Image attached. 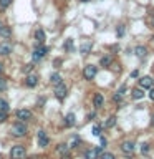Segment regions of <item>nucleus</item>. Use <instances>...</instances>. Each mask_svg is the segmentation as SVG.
<instances>
[{"label": "nucleus", "instance_id": "27", "mask_svg": "<svg viewBox=\"0 0 154 159\" xmlns=\"http://www.w3.org/2000/svg\"><path fill=\"white\" fill-rule=\"evenodd\" d=\"M93 134H94V136H101V128H99V126H93Z\"/></svg>", "mask_w": 154, "mask_h": 159}, {"label": "nucleus", "instance_id": "6", "mask_svg": "<svg viewBox=\"0 0 154 159\" xmlns=\"http://www.w3.org/2000/svg\"><path fill=\"white\" fill-rule=\"evenodd\" d=\"M101 156V148H93V149H88L86 154H84V157L86 159H98Z\"/></svg>", "mask_w": 154, "mask_h": 159}, {"label": "nucleus", "instance_id": "40", "mask_svg": "<svg viewBox=\"0 0 154 159\" xmlns=\"http://www.w3.org/2000/svg\"><path fill=\"white\" fill-rule=\"evenodd\" d=\"M151 124H152V126H154V116L151 118Z\"/></svg>", "mask_w": 154, "mask_h": 159}, {"label": "nucleus", "instance_id": "17", "mask_svg": "<svg viewBox=\"0 0 154 159\" xmlns=\"http://www.w3.org/2000/svg\"><path fill=\"white\" fill-rule=\"evenodd\" d=\"M133 98L134 99H141V98H144V91H143V88H136V89H133Z\"/></svg>", "mask_w": 154, "mask_h": 159}, {"label": "nucleus", "instance_id": "38", "mask_svg": "<svg viewBox=\"0 0 154 159\" xmlns=\"http://www.w3.org/2000/svg\"><path fill=\"white\" fill-rule=\"evenodd\" d=\"M3 71V65H2V61H0V73Z\"/></svg>", "mask_w": 154, "mask_h": 159}, {"label": "nucleus", "instance_id": "3", "mask_svg": "<svg viewBox=\"0 0 154 159\" xmlns=\"http://www.w3.org/2000/svg\"><path fill=\"white\" fill-rule=\"evenodd\" d=\"M96 66L94 65H86L84 66V70H83V76H84V80H93L94 76H96Z\"/></svg>", "mask_w": 154, "mask_h": 159}, {"label": "nucleus", "instance_id": "36", "mask_svg": "<svg viewBox=\"0 0 154 159\" xmlns=\"http://www.w3.org/2000/svg\"><path fill=\"white\" fill-rule=\"evenodd\" d=\"M149 98H151L152 101H154V89H151V91H149Z\"/></svg>", "mask_w": 154, "mask_h": 159}, {"label": "nucleus", "instance_id": "33", "mask_svg": "<svg viewBox=\"0 0 154 159\" xmlns=\"http://www.w3.org/2000/svg\"><path fill=\"white\" fill-rule=\"evenodd\" d=\"M121 98H123V94H119V93H116V94L113 96V99H114L116 103H119V101H121Z\"/></svg>", "mask_w": 154, "mask_h": 159}, {"label": "nucleus", "instance_id": "2", "mask_svg": "<svg viewBox=\"0 0 154 159\" xmlns=\"http://www.w3.org/2000/svg\"><path fill=\"white\" fill-rule=\"evenodd\" d=\"M27 126H25L23 123H15L13 126H12V134L13 136H25L27 134Z\"/></svg>", "mask_w": 154, "mask_h": 159}, {"label": "nucleus", "instance_id": "25", "mask_svg": "<svg viewBox=\"0 0 154 159\" xmlns=\"http://www.w3.org/2000/svg\"><path fill=\"white\" fill-rule=\"evenodd\" d=\"M78 143H79V138H78V136H73L71 141H70V146H71V148H76Z\"/></svg>", "mask_w": 154, "mask_h": 159}, {"label": "nucleus", "instance_id": "34", "mask_svg": "<svg viewBox=\"0 0 154 159\" xmlns=\"http://www.w3.org/2000/svg\"><path fill=\"white\" fill-rule=\"evenodd\" d=\"M5 119H7V113H2V111H0V123H3Z\"/></svg>", "mask_w": 154, "mask_h": 159}, {"label": "nucleus", "instance_id": "31", "mask_svg": "<svg viewBox=\"0 0 154 159\" xmlns=\"http://www.w3.org/2000/svg\"><path fill=\"white\" fill-rule=\"evenodd\" d=\"M66 151H68V146H65V144H61V146L58 148V152H60V154H65Z\"/></svg>", "mask_w": 154, "mask_h": 159}, {"label": "nucleus", "instance_id": "19", "mask_svg": "<svg viewBox=\"0 0 154 159\" xmlns=\"http://www.w3.org/2000/svg\"><path fill=\"white\" fill-rule=\"evenodd\" d=\"M50 81H52V84H55V86H57V84L61 83V76H60L58 73H53L52 76H50Z\"/></svg>", "mask_w": 154, "mask_h": 159}, {"label": "nucleus", "instance_id": "4", "mask_svg": "<svg viewBox=\"0 0 154 159\" xmlns=\"http://www.w3.org/2000/svg\"><path fill=\"white\" fill-rule=\"evenodd\" d=\"M66 94H68V88L65 86L63 83L57 84V88H55V96H57L58 99H65V98H66Z\"/></svg>", "mask_w": 154, "mask_h": 159}, {"label": "nucleus", "instance_id": "1", "mask_svg": "<svg viewBox=\"0 0 154 159\" xmlns=\"http://www.w3.org/2000/svg\"><path fill=\"white\" fill-rule=\"evenodd\" d=\"M25 156H27V151H25L23 146H13L12 151H10L12 159H25Z\"/></svg>", "mask_w": 154, "mask_h": 159}, {"label": "nucleus", "instance_id": "15", "mask_svg": "<svg viewBox=\"0 0 154 159\" xmlns=\"http://www.w3.org/2000/svg\"><path fill=\"white\" fill-rule=\"evenodd\" d=\"M10 35H12V32H10V28L8 27H5V25L0 22V37H5V38H8Z\"/></svg>", "mask_w": 154, "mask_h": 159}, {"label": "nucleus", "instance_id": "21", "mask_svg": "<svg viewBox=\"0 0 154 159\" xmlns=\"http://www.w3.org/2000/svg\"><path fill=\"white\" fill-rule=\"evenodd\" d=\"M35 38L38 40V42H45V38H47V35H45L43 30H37L35 32Z\"/></svg>", "mask_w": 154, "mask_h": 159}, {"label": "nucleus", "instance_id": "28", "mask_svg": "<svg viewBox=\"0 0 154 159\" xmlns=\"http://www.w3.org/2000/svg\"><path fill=\"white\" fill-rule=\"evenodd\" d=\"M101 159H114V154H111V152H104V154H101Z\"/></svg>", "mask_w": 154, "mask_h": 159}, {"label": "nucleus", "instance_id": "5", "mask_svg": "<svg viewBox=\"0 0 154 159\" xmlns=\"http://www.w3.org/2000/svg\"><path fill=\"white\" fill-rule=\"evenodd\" d=\"M47 53H48V48H47V47H38V48H35V50H33V60H35V61H37V60H42Z\"/></svg>", "mask_w": 154, "mask_h": 159}, {"label": "nucleus", "instance_id": "35", "mask_svg": "<svg viewBox=\"0 0 154 159\" xmlns=\"http://www.w3.org/2000/svg\"><path fill=\"white\" fill-rule=\"evenodd\" d=\"M30 70H33V63H28L27 66L23 68V71H30Z\"/></svg>", "mask_w": 154, "mask_h": 159}, {"label": "nucleus", "instance_id": "12", "mask_svg": "<svg viewBox=\"0 0 154 159\" xmlns=\"http://www.w3.org/2000/svg\"><path fill=\"white\" fill-rule=\"evenodd\" d=\"M48 141H50V139L47 136V133H45V131H38V144H40V146L45 148L48 144Z\"/></svg>", "mask_w": 154, "mask_h": 159}, {"label": "nucleus", "instance_id": "22", "mask_svg": "<svg viewBox=\"0 0 154 159\" xmlns=\"http://www.w3.org/2000/svg\"><path fill=\"white\" fill-rule=\"evenodd\" d=\"M99 63H101V66H109L111 65V57H103Z\"/></svg>", "mask_w": 154, "mask_h": 159}, {"label": "nucleus", "instance_id": "10", "mask_svg": "<svg viewBox=\"0 0 154 159\" xmlns=\"http://www.w3.org/2000/svg\"><path fill=\"white\" fill-rule=\"evenodd\" d=\"M10 53H12V47H10V43H7V42L0 43V55H2V57H7V55H10Z\"/></svg>", "mask_w": 154, "mask_h": 159}, {"label": "nucleus", "instance_id": "8", "mask_svg": "<svg viewBox=\"0 0 154 159\" xmlns=\"http://www.w3.org/2000/svg\"><path fill=\"white\" fill-rule=\"evenodd\" d=\"M91 47H93V42H91V40H84V42L81 43L79 52H81V55H88L89 52H91Z\"/></svg>", "mask_w": 154, "mask_h": 159}, {"label": "nucleus", "instance_id": "9", "mask_svg": "<svg viewBox=\"0 0 154 159\" xmlns=\"http://www.w3.org/2000/svg\"><path fill=\"white\" fill-rule=\"evenodd\" d=\"M139 86L144 88V89H149L152 86V78L151 76H143L141 80H139Z\"/></svg>", "mask_w": 154, "mask_h": 159}, {"label": "nucleus", "instance_id": "39", "mask_svg": "<svg viewBox=\"0 0 154 159\" xmlns=\"http://www.w3.org/2000/svg\"><path fill=\"white\" fill-rule=\"evenodd\" d=\"M151 27H152V28H154V17H152V18H151Z\"/></svg>", "mask_w": 154, "mask_h": 159}, {"label": "nucleus", "instance_id": "24", "mask_svg": "<svg viewBox=\"0 0 154 159\" xmlns=\"http://www.w3.org/2000/svg\"><path fill=\"white\" fill-rule=\"evenodd\" d=\"M65 50H66V52H71V50H73V40L71 38L66 40V43H65Z\"/></svg>", "mask_w": 154, "mask_h": 159}, {"label": "nucleus", "instance_id": "16", "mask_svg": "<svg viewBox=\"0 0 154 159\" xmlns=\"http://www.w3.org/2000/svg\"><path fill=\"white\" fill-rule=\"evenodd\" d=\"M134 53H136V57L144 58V57H146V53H147V50L144 47H136V48H134Z\"/></svg>", "mask_w": 154, "mask_h": 159}, {"label": "nucleus", "instance_id": "26", "mask_svg": "<svg viewBox=\"0 0 154 159\" xmlns=\"http://www.w3.org/2000/svg\"><path fill=\"white\" fill-rule=\"evenodd\" d=\"M5 88H7V80L0 76V91H5Z\"/></svg>", "mask_w": 154, "mask_h": 159}, {"label": "nucleus", "instance_id": "11", "mask_svg": "<svg viewBox=\"0 0 154 159\" xmlns=\"http://www.w3.org/2000/svg\"><path fill=\"white\" fill-rule=\"evenodd\" d=\"M121 151L123 152H126V154H131L134 151V143L133 141H124L121 144Z\"/></svg>", "mask_w": 154, "mask_h": 159}, {"label": "nucleus", "instance_id": "30", "mask_svg": "<svg viewBox=\"0 0 154 159\" xmlns=\"http://www.w3.org/2000/svg\"><path fill=\"white\" fill-rule=\"evenodd\" d=\"M147 151H149V144H146V143L141 144V152H143V154H146Z\"/></svg>", "mask_w": 154, "mask_h": 159}, {"label": "nucleus", "instance_id": "13", "mask_svg": "<svg viewBox=\"0 0 154 159\" xmlns=\"http://www.w3.org/2000/svg\"><path fill=\"white\" fill-rule=\"evenodd\" d=\"M25 83H27V86L35 88V86L38 84V76H37V75H28V76H27V81H25Z\"/></svg>", "mask_w": 154, "mask_h": 159}, {"label": "nucleus", "instance_id": "14", "mask_svg": "<svg viewBox=\"0 0 154 159\" xmlns=\"http://www.w3.org/2000/svg\"><path fill=\"white\" fill-rule=\"evenodd\" d=\"M93 103H94V106H96V108H101V106H103V103H104V98H103V94H101V93H96V94H94V98H93Z\"/></svg>", "mask_w": 154, "mask_h": 159}, {"label": "nucleus", "instance_id": "29", "mask_svg": "<svg viewBox=\"0 0 154 159\" xmlns=\"http://www.w3.org/2000/svg\"><path fill=\"white\" fill-rule=\"evenodd\" d=\"M116 33H118V37H123V35H124V27H123V25H119V27H118Z\"/></svg>", "mask_w": 154, "mask_h": 159}, {"label": "nucleus", "instance_id": "32", "mask_svg": "<svg viewBox=\"0 0 154 159\" xmlns=\"http://www.w3.org/2000/svg\"><path fill=\"white\" fill-rule=\"evenodd\" d=\"M12 3V0H0V7H8Z\"/></svg>", "mask_w": 154, "mask_h": 159}, {"label": "nucleus", "instance_id": "41", "mask_svg": "<svg viewBox=\"0 0 154 159\" xmlns=\"http://www.w3.org/2000/svg\"><path fill=\"white\" fill-rule=\"evenodd\" d=\"M79 2H83V3H84V2H89V0H79Z\"/></svg>", "mask_w": 154, "mask_h": 159}, {"label": "nucleus", "instance_id": "23", "mask_svg": "<svg viewBox=\"0 0 154 159\" xmlns=\"http://www.w3.org/2000/svg\"><path fill=\"white\" fill-rule=\"evenodd\" d=\"M114 124H116V118L111 116V118H108V121H106V124H104V126H106V128H113Z\"/></svg>", "mask_w": 154, "mask_h": 159}, {"label": "nucleus", "instance_id": "20", "mask_svg": "<svg viewBox=\"0 0 154 159\" xmlns=\"http://www.w3.org/2000/svg\"><path fill=\"white\" fill-rule=\"evenodd\" d=\"M10 109V106H8V101H5L3 98H0V111L2 113H7Z\"/></svg>", "mask_w": 154, "mask_h": 159}, {"label": "nucleus", "instance_id": "7", "mask_svg": "<svg viewBox=\"0 0 154 159\" xmlns=\"http://www.w3.org/2000/svg\"><path fill=\"white\" fill-rule=\"evenodd\" d=\"M17 118L20 121H30V119H32V111H28V109H18Z\"/></svg>", "mask_w": 154, "mask_h": 159}, {"label": "nucleus", "instance_id": "37", "mask_svg": "<svg viewBox=\"0 0 154 159\" xmlns=\"http://www.w3.org/2000/svg\"><path fill=\"white\" fill-rule=\"evenodd\" d=\"M53 65H55V66H60V65H61V61H60V60H55Z\"/></svg>", "mask_w": 154, "mask_h": 159}, {"label": "nucleus", "instance_id": "18", "mask_svg": "<svg viewBox=\"0 0 154 159\" xmlns=\"http://www.w3.org/2000/svg\"><path fill=\"white\" fill-rule=\"evenodd\" d=\"M75 114L73 113H70V114H66V118H65V124L66 126H75Z\"/></svg>", "mask_w": 154, "mask_h": 159}]
</instances>
